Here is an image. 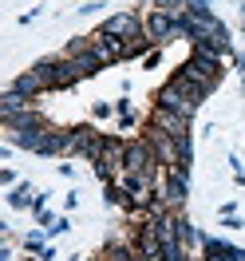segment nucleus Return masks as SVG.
<instances>
[{
  "instance_id": "nucleus-13",
  "label": "nucleus",
  "mask_w": 245,
  "mask_h": 261,
  "mask_svg": "<svg viewBox=\"0 0 245 261\" xmlns=\"http://www.w3.org/2000/svg\"><path fill=\"white\" fill-rule=\"evenodd\" d=\"M24 245L36 249V253H44V238H40V233H28V242H24Z\"/></svg>"
},
{
  "instance_id": "nucleus-8",
  "label": "nucleus",
  "mask_w": 245,
  "mask_h": 261,
  "mask_svg": "<svg viewBox=\"0 0 245 261\" xmlns=\"http://www.w3.org/2000/svg\"><path fill=\"white\" fill-rule=\"evenodd\" d=\"M150 123H154L158 130H166V135H174V139L190 135V119H186V115H178V111H166V107H154Z\"/></svg>"
},
{
  "instance_id": "nucleus-12",
  "label": "nucleus",
  "mask_w": 245,
  "mask_h": 261,
  "mask_svg": "<svg viewBox=\"0 0 245 261\" xmlns=\"http://www.w3.org/2000/svg\"><path fill=\"white\" fill-rule=\"evenodd\" d=\"M162 12H170V16H186V8H190V0H154Z\"/></svg>"
},
{
  "instance_id": "nucleus-3",
  "label": "nucleus",
  "mask_w": 245,
  "mask_h": 261,
  "mask_svg": "<svg viewBox=\"0 0 245 261\" xmlns=\"http://www.w3.org/2000/svg\"><path fill=\"white\" fill-rule=\"evenodd\" d=\"M4 127H8V143H12V147H24V150H36V147H40V139L48 135V127L36 119V111L20 115V119L4 123Z\"/></svg>"
},
{
  "instance_id": "nucleus-2",
  "label": "nucleus",
  "mask_w": 245,
  "mask_h": 261,
  "mask_svg": "<svg viewBox=\"0 0 245 261\" xmlns=\"http://www.w3.org/2000/svg\"><path fill=\"white\" fill-rule=\"evenodd\" d=\"M182 75H190L194 83H202L206 91H213V83L222 80V56H213L206 48H194V60L182 67Z\"/></svg>"
},
{
  "instance_id": "nucleus-7",
  "label": "nucleus",
  "mask_w": 245,
  "mask_h": 261,
  "mask_svg": "<svg viewBox=\"0 0 245 261\" xmlns=\"http://www.w3.org/2000/svg\"><path fill=\"white\" fill-rule=\"evenodd\" d=\"M91 51H95L103 64H115V60H127V40H115L107 32H95L91 36Z\"/></svg>"
},
{
  "instance_id": "nucleus-9",
  "label": "nucleus",
  "mask_w": 245,
  "mask_h": 261,
  "mask_svg": "<svg viewBox=\"0 0 245 261\" xmlns=\"http://www.w3.org/2000/svg\"><path fill=\"white\" fill-rule=\"evenodd\" d=\"M28 111H32V99L8 87L4 99H0V115H4V123H12V119H20V115H28Z\"/></svg>"
},
{
  "instance_id": "nucleus-1",
  "label": "nucleus",
  "mask_w": 245,
  "mask_h": 261,
  "mask_svg": "<svg viewBox=\"0 0 245 261\" xmlns=\"http://www.w3.org/2000/svg\"><path fill=\"white\" fill-rule=\"evenodd\" d=\"M210 95L202 83H194L190 75H174V80L166 83L162 91H158V107H166V111H178V115H186V119H194V111L202 107V99Z\"/></svg>"
},
{
  "instance_id": "nucleus-5",
  "label": "nucleus",
  "mask_w": 245,
  "mask_h": 261,
  "mask_svg": "<svg viewBox=\"0 0 245 261\" xmlns=\"http://www.w3.org/2000/svg\"><path fill=\"white\" fill-rule=\"evenodd\" d=\"M99 32H107V36H115V40H134V36L143 32V20L134 16V12H115Z\"/></svg>"
},
{
  "instance_id": "nucleus-14",
  "label": "nucleus",
  "mask_w": 245,
  "mask_h": 261,
  "mask_svg": "<svg viewBox=\"0 0 245 261\" xmlns=\"http://www.w3.org/2000/svg\"><path fill=\"white\" fill-rule=\"evenodd\" d=\"M241 12H245V8H241Z\"/></svg>"
},
{
  "instance_id": "nucleus-10",
  "label": "nucleus",
  "mask_w": 245,
  "mask_h": 261,
  "mask_svg": "<svg viewBox=\"0 0 245 261\" xmlns=\"http://www.w3.org/2000/svg\"><path fill=\"white\" fill-rule=\"evenodd\" d=\"M64 150H67V135H64V130H51V127H48V135L40 139V147H36L32 154H64Z\"/></svg>"
},
{
  "instance_id": "nucleus-11",
  "label": "nucleus",
  "mask_w": 245,
  "mask_h": 261,
  "mask_svg": "<svg viewBox=\"0 0 245 261\" xmlns=\"http://www.w3.org/2000/svg\"><path fill=\"white\" fill-rule=\"evenodd\" d=\"M36 190H32V186H16V190H12V194H8V202H12V206H16V210H24V206H32V202H36Z\"/></svg>"
},
{
  "instance_id": "nucleus-6",
  "label": "nucleus",
  "mask_w": 245,
  "mask_h": 261,
  "mask_svg": "<svg viewBox=\"0 0 245 261\" xmlns=\"http://www.w3.org/2000/svg\"><path fill=\"white\" fill-rule=\"evenodd\" d=\"M147 36L154 40V44L174 40V36H178V16H170V12H162V8H154V12L147 16Z\"/></svg>"
},
{
  "instance_id": "nucleus-4",
  "label": "nucleus",
  "mask_w": 245,
  "mask_h": 261,
  "mask_svg": "<svg viewBox=\"0 0 245 261\" xmlns=\"http://www.w3.org/2000/svg\"><path fill=\"white\" fill-rule=\"evenodd\" d=\"M67 150H71V154H87V159L95 163L99 150H103V139H99L91 127H75V130H67Z\"/></svg>"
}]
</instances>
